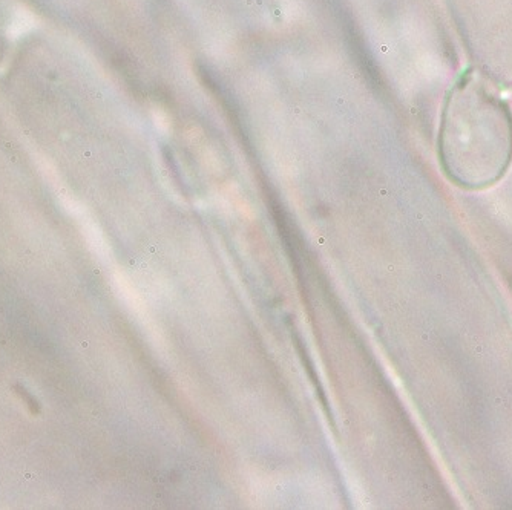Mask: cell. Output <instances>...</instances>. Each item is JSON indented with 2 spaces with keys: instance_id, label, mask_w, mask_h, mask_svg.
<instances>
[{
  "instance_id": "cell-1",
  "label": "cell",
  "mask_w": 512,
  "mask_h": 510,
  "mask_svg": "<svg viewBox=\"0 0 512 510\" xmlns=\"http://www.w3.org/2000/svg\"><path fill=\"white\" fill-rule=\"evenodd\" d=\"M439 161L451 183L468 190L494 186L511 166V111L477 69L463 72L445 97Z\"/></svg>"
}]
</instances>
